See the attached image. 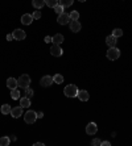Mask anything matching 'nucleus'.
Returning <instances> with one entry per match:
<instances>
[{
  "label": "nucleus",
  "mask_w": 132,
  "mask_h": 146,
  "mask_svg": "<svg viewBox=\"0 0 132 146\" xmlns=\"http://www.w3.org/2000/svg\"><path fill=\"white\" fill-rule=\"evenodd\" d=\"M78 91H79V90L77 88L75 84H68L64 90V94L68 96V98H74V96L78 95Z\"/></svg>",
  "instance_id": "1"
},
{
  "label": "nucleus",
  "mask_w": 132,
  "mask_h": 146,
  "mask_svg": "<svg viewBox=\"0 0 132 146\" xmlns=\"http://www.w3.org/2000/svg\"><path fill=\"white\" fill-rule=\"evenodd\" d=\"M17 83H19V87L20 88H27V87H29V84H31V76L28 74H24L21 75L20 78L17 79Z\"/></svg>",
  "instance_id": "2"
},
{
  "label": "nucleus",
  "mask_w": 132,
  "mask_h": 146,
  "mask_svg": "<svg viewBox=\"0 0 132 146\" xmlns=\"http://www.w3.org/2000/svg\"><path fill=\"white\" fill-rule=\"evenodd\" d=\"M120 57V50L118 48H109V51H107V58L110 61H116L118 58Z\"/></svg>",
  "instance_id": "3"
},
{
  "label": "nucleus",
  "mask_w": 132,
  "mask_h": 146,
  "mask_svg": "<svg viewBox=\"0 0 132 146\" xmlns=\"http://www.w3.org/2000/svg\"><path fill=\"white\" fill-rule=\"evenodd\" d=\"M24 120L27 124H33L36 120H37V113L34 111H28L25 115H24Z\"/></svg>",
  "instance_id": "4"
},
{
  "label": "nucleus",
  "mask_w": 132,
  "mask_h": 146,
  "mask_svg": "<svg viewBox=\"0 0 132 146\" xmlns=\"http://www.w3.org/2000/svg\"><path fill=\"white\" fill-rule=\"evenodd\" d=\"M12 37L16 41H23L24 38L27 37V33H25L23 29H15L13 33H12Z\"/></svg>",
  "instance_id": "5"
},
{
  "label": "nucleus",
  "mask_w": 132,
  "mask_h": 146,
  "mask_svg": "<svg viewBox=\"0 0 132 146\" xmlns=\"http://www.w3.org/2000/svg\"><path fill=\"white\" fill-rule=\"evenodd\" d=\"M62 53H64V50H62V48L60 46V45H52L50 48V54L53 55V57H61Z\"/></svg>",
  "instance_id": "6"
},
{
  "label": "nucleus",
  "mask_w": 132,
  "mask_h": 146,
  "mask_svg": "<svg viewBox=\"0 0 132 146\" xmlns=\"http://www.w3.org/2000/svg\"><path fill=\"white\" fill-rule=\"evenodd\" d=\"M57 21H58V24L60 25H66L68 23H70V16H69L68 13H61V15H58V19H57Z\"/></svg>",
  "instance_id": "7"
},
{
  "label": "nucleus",
  "mask_w": 132,
  "mask_h": 146,
  "mask_svg": "<svg viewBox=\"0 0 132 146\" xmlns=\"http://www.w3.org/2000/svg\"><path fill=\"white\" fill-rule=\"evenodd\" d=\"M96 132H98V125H96L95 122H90V124H87V126H86V133H87V134L94 136Z\"/></svg>",
  "instance_id": "8"
},
{
  "label": "nucleus",
  "mask_w": 132,
  "mask_h": 146,
  "mask_svg": "<svg viewBox=\"0 0 132 146\" xmlns=\"http://www.w3.org/2000/svg\"><path fill=\"white\" fill-rule=\"evenodd\" d=\"M40 84L42 86V87H49V86H52L53 84V76H49V75L42 76L40 80Z\"/></svg>",
  "instance_id": "9"
},
{
  "label": "nucleus",
  "mask_w": 132,
  "mask_h": 146,
  "mask_svg": "<svg viewBox=\"0 0 132 146\" xmlns=\"http://www.w3.org/2000/svg\"><path fill=\"white\" fill-rule=\"evenodd\" d=\"M11 116L15 117V119H19L20 116H23V107L19 106V107H15V108L11 109Z\"/></svg>",
  "instance_id": "10"
},
{
  "label": "nucleus",
  "mask_w": 132,
  "mask_h": 146,
  "mask_svg": "<svg viewBox=\"0 0 132 146\" xmlns=\"http://www.w3.org/2000/svg\"><path fill=\"white\" fill-rule=\"evenodd\" d=\"M82 29V25L79 21H74V20H71L70 21V31L71 32H74V33H78V32Z\"/></svg>",
  "instance_id": "11"
},
{
  "label": "nucleus",
  "mask_w": 132,
  "mask_h": 146,
  "mask_svg": "<svg viewBox=\"0 0 132 146\" xmlns=\"http://www.w3.org/2000/svg\"><path fill=\"white\" fill-rule=\"evenodd\" d=\"M78 99L81 100V102H87L88 98H90V95H88V92L85 91V90H79L78 91Z\"/></svg>",
  "instance_id": "12"
},
{
  "label": "nucleus",
  "mask_w": 132,
  "mask_h": 146,
  "mask_svg": "<svg viewBox=\"0 0 132 146\" xmlns=\"http://www.w3.org/2000/svg\"><path fill=\"white\" fill-rule=\"evenodd\" d=\"M32 21H33V16L29 13H25L21 16V23H23L24 25H31Z\"/></svg>",
  "instance_id": "13"
},
{
  "label": "nucleus",
  "mask_w": 132,
  "mask_h": 146,
  "mask_svg": "<svg viewBox=\"0 0 132 146\" xmlns=\"http://www.w3.org/2000/svg\"><path fill=\"white\" fill-rule=\"evenodd\" d=\"M7 86L9 90H15L19 87V83H17V79L15 78H8L7 79Z\"/></svg>",
  "instance_id": "14"
},
{
  "label": "nucleus",
  "mask_w": 132,
  "mask_h": 146,
  "mask_svg": "<svg viewBox=\"0 0 132 146\" xmlns=\"http://www.w3.org/2000/svg\"><path fill=\"white\" fill-rule=\"evenodd\" d=\"M116 40H118V38L116 37H114V36H109V37L106 38V44H107V46H109V48H115L116 46Z\"/></svg>",
  "instance_id": "15"
},
{
  "label": "nucleus",
  "mask_w": 132,
  "mask_h": 146,
  "mask_svg": "<svg viewBox=\"0 0 132 146\" xmlns=\"http://www.w3.org/2000/svg\"><path fill=\"white\" fill-rule=\"evenodd\" d=\"M52 41H53L54 45H61L62 42H64V36H62L61 33H58V34H56V36L52 37Z\"/></svg>",
  "instance_id": "16"
},
{
  "label": "nucleus",
  "mask_w": 132,
  "mask_h": 146,
  "mask_svg": "<svg viewBox=\"0 0 132 146\" xmlns=\"http://www.w3.org/2000/svg\"><path fill=\"white\" fill-rule=\"evenodd\" d=\"M20 106L23 108H28V107H31V99L29 98H20Z\"/></svg>",
  "instance_id": "17"
},
{
  "label": "nucleus",
  "mask_w": 132,
  "mask_h": 146,
  "mask_svg": "<svg viewBox=\"0 0 132 146\" xmlns=\"http://www.w3.org/2000/svg\"><path fill=\"white\" fill-rule=\"evenodd\" d=\"M32 5L36 9H41L45 5V0H32Z\"/></svg>",
  "instance_id": "18"
},
{
  "label": "nucleus",
  "mask_w": 132,
  "mask_h": 146,
  "mask_svg": "<svg viewBox=\"0 0 132 146\" xmlns=\"http://www.w3.org/2000/svg\"><path fill=\"white\" fill-rule=\"evenodd\" d=\"M74 3V0H58V4L62 5L64 8H68V7H71Z\"/></svg>",
  "instance_id": "19"
},
{
  "label": "nucleus",
  "mask_w": 132,
  "mask_h": 146,
  "mask_svg": "<svg viewBox=\"0 0 132 146\" xmlns=\"http://www.w3.org/2000/svg\"><path fill=\"white\" fill-rule=\"evenodd\" d=\"M11 98L13 99V100H19V99L21 98V94H20V91L17 88H15V90H11Z\"/></svg>",
  "instance_id": "20"
},
{
  "label": "nucleus",
  "mask_w": 132,
  "mask_h": 146,
  "mask_svg": "<svg viewBox=\"0 0 132 146\" xmlns=\"http://www.w3.org/2000/svg\"><path fill=\"white\" fill-rule=\"evenodd\" d=\"M53 82H54L56 84H61L62 82H64V76H62L61 74H56L54 76H53Z\"/></svg>",
  "instance_id": "21"
},
{
  "label": "nucleus",
  "mask_w": 132,
  "mask_h": 146,
  "mask_svg": "<svg viewBox=\"0 0 132 146\" xmlns=\"http://www.w3.org/2000/svg\"><path fill=\"white\" fill-rule=\"evenodd\" d=\"M11 142L9 137H0V146H8Z\"/></svg>",
  "instance_id": "22"
},
{
  "label": "nucleus",
  "mask_w": 132,
  "mask_h": 146,
  "mask_svg": "<svg viewBox=\"0 0 132 146\" xmlns=\"http://www.w3.org/2000/svg\"><path fill=\"white\" fill-rule=\"evenodd\" d=\"M11 106H8V104H3L1 106V113L3 115H8V113H11Z\"/></svg>",
  "instance_id": "23"
},
{
  "label": "nucleus",
  "mask_w": 132,
  "mask_h": 146,
  "mask_svg": "<svg viewBox=\"0 0 132 146\" xmlns=\"http://www.w3.org/2000/svg\"><path fill=\"white\" fill-rule=\"evenodd\" d=\"M57 4H58V0H45V5H48L50 8H54Z\"/></svg>",
  "instance_id": "24"
},
{
  "label": "nucleus",
  "mask_w": 132,
  "mask_h": 146,
  "mask_svg": "<svg viewBox=\"0 0 132 146\" xmlns=\"http://www.w3.org/2000/svg\"><path fill=\"white\" fill-rule=\"evenodd\" d=\"M69 16H70V20H74V21H77L79 19V13H78L77 11H71L70 13H69Z\"/></svg>",
  "instance_id": "25"
},
{
  "label": "nucleus",
  "mask_w": 132,
  "mask_h": 146,
  "mask_svg": "<svg viewBox=\"0 0 132 146\" xmlns=\"http://www.w3.org/2000/svg\"><path fill=\"white\" fill-rule=\"evenodd\" d=\"M112 36H114V37H116V38L122 37V36H123V31H122V29H114V31H112Z\"/></svg>",
  "instance_id": "26"
},
{
  "label": "nucleus",
  "mask_w": 132,
  "mask_h": 146,
  "mask_svg": "<svg viewBox=\"0 0 132 146\" xmlns=\"http://www.w3.org/2000/svg\"><path fill=\"white\" fill-rule=\"evenodd\" d=\"M64 9H65V8L62 7V5H60V4H57V5L54 7V11H56V13H57V15L64 13Z\"/></svg>",
  "instance_id": "27"
},
{
  "label": "nucleus",
  "mask_w": 132,
  "mask_h": 146,
  "mask_svg": "<svg viewBox=\"0 0 132 146\" xmlns=\"http://www.w3.org/2000/svg\"><path fill=\"white\" fill-rule=\"evenodd\" d=\"M25 94H27V98L31 99L32 96L34 95V91H33L32 88H29V87H27V88H25Z\"/></svg>",
  "instance_id": "28"
},
{
  "label": "nucleus",
  "mask_w": 132,
  "mask_h": 146,
  "mask_svg": "<svg viewBox=\"0 0 132 146\" xmlns=\"http://www.w3.org/2000/svg\"><path fill=\"white\" fill-rule=\"evenodd\" d=\"M32 16H33L34 20H38V19H41V12L40 11H34L33 13H32Z\"/></svg>",
  "instance_id": "29"
},
{
  "label": "nucleus",
  "mask_w": 132,
  "mask_h": 146,
  "mask_svg": "<svg viewBox=\"0 0 132 146\" xmlns=\"http://www.w3.org/2000/svg\"><path fill=\"white\" fill-rule=\"evenodd\" d=\"M91 145H94V146H96V145H101V139L99 138H95V139H92V142H91Z\"/></svg>",
  "instance_id": "30"
},
{
  "label": "nucleus",
  "mask_w": 132,
  "mask_h": 146,
  "mask_svg": "<svg viewBox=\"0 0 132 146\" xmlns=\"http://www.w3.org/2000/svg\"><path fill=\"white\" fill-rule=\"evenodd\" d=\"M102 146H110V142L109 141H105V142H101Z\"/></svg>",
  "instance_id": "31"
},
{
  "label": "nucleus",
  "mask_w": 132,
  "mask_h": 146,
  "mask_svg": "<svg viewBox=\"0 0 132 146\" xmlns=\"http://www.w3.org/2000/svg\"><path fill=\"white\" fill-rule=\"evenodd\" d=\"M42 117H44V113H42V112H38L37 113V119H42Z\"/></svg>",
  "instance_id": "32"
},
{
  "label": "nucleus",
  "mask_w": 132,
  "mask_h": 146,
  "mask_svg": "<svg viewBox=\"0 0 132 146\" xmlns=\"http://www.w3.org/2000/svg\"><path fill=\"white\" fill-rule=\"evenodd\" d=\"M34 145H36V146H42V145H44V143H42V142H36V143H34Z\"/></svg>",
  "instance_id": "33"
},
{
  "label": "nucleus",
  "mask_w": 132,
  "mask_h": 146,
  "mask_svg": "<svg viewBox=\"0 0 132 146\" xmlns=\"http://www.w3.org/2000/svg\"><path fill=\"white\" fill-rule=\"evenodd\" d=\"M78 1H81V3H83V1H86V0H78Z\"/></svg>",
  "instance_id": "34"
}]
</instances>
